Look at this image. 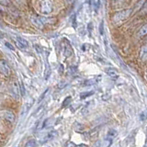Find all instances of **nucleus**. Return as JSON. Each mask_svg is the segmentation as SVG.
<instances>
[{
  "mask_svg": "<svg viewBox=\"0 0 147 147\" xmlns=\"http://www.w3.org/2000/svg\"><path fill=\"white\" fill-rule=\"evenodd\" d=\"M94 94L93 91H90V92H83V93L80 94V98L81 99H84L86 98H87V96H90Z\"/></svg>",
  "mask_w": 147,
  "mask_h": 147,
  "instance_id": "13",
  "label": "nucleus"
},
{
  "mask_svg": "<svg viewBox=\"0 0 147 147\" xmlns=\"http://www.w3.org/2000/svg\"><path fill=\"white\" fill-rule=\"evenodd\" d=\"M44 21L50 23V24H53V21L55 22V21H56V20H55V18H53H53H45Z\"/></svg>",
  "mask_w": 147,
  "mask_h": 147,
  "instance_id": "22",
  "label": "nucleus"
},
{
  "mask_svg": "<svg viewBox=\"0 0 147 147\" xmlns=\"http://www.w3.org/2000/svg\"><path fill=\"white\" fill-rule=\"evenodd\" d=\"M13 89H14V91H15V98L18 99V86L16 85V83H14L13 84Z\"/></svg>",
  "mask_w": 147,
  "mask_h": 147,
  "instance_id": "16",
  "label": "nucleus"
},
{
  "mask_svg": "<svg viewBox=\"0 0 147 147\" xmlns=\"http://www.w3.org/2000/svg\"><path fill=\"white\" fill-rule=\"evenodd\" d=\"M146 55H147V47H146V45H144L141 48V51H140V58H141V60H142L144 62H145L146 61Z\"/></svg>",
  "mask_w": 147,
  "mask_h": 147,
  "instance_id": "10",
  "label": "nucleus"
},
{
  "mask_svg": "<svg viewBox=\"0 0 147 147\" xmlns=\"http://www.w3.org/2000/svg\"><path fill=\"white\" fill-rule=\"evenodd\" d=\"M0 117H2L6 121L9 122L15 121V115H14L10 110H1L0 111Z\"/></svg>",
  "mask_w": 147,
  "mask_h": 147,
  "instance_id": "4",
  "label": "nucleus"
},
{
  "mask_svg": "<svg viewBox=\"0 0 147 147\" xmlns=\"http://www.w3.org/2000/svg\"><path fill=\"white\" fill-rule=\"evenodd\" d=\"M5 45H6L7 47V48H9L10 50H12V51L14 50V47H13V46H12L10 43H9V42H7H7H5Z\"/></svg>",
  "mask_w": 147,
  "mask_h": 147,
  "instance_id": "23",
  "label": "nucleus"
},
{
  "mask_svg": "<svg viewBox=\"0 0 147 147\" xmlns=\"http://www.w3.org/2000/svg\"><path fill=\"white\" fill-rule=\"evenodd\" d=\"M0 73L6 76H8L10 75V67H9L6 60H1L0 61Z\"/></svg>",
  "mask_w": 147,
  "mask_h": 147,
  "instance_id": "3",
  "label": "nucleus"
},
{
  "mask_svg": "<svg viewBox=\"0 0 147 147\" xmlns=\"http://www.w3.org/2000/svg\"><path fill=\"white\" fill-rule=\"evenodd\" d=\"M79 146H86V144H79Z\"/></svg>",
  "mask_w": 147,
  "mask_h": 147,
  "instance_id": "24",
  "label": "nucleus"
},
{
  "mask_svg": "<svg viewBox=\"0 0 147 147\" xmlns=\"http://www.w3.org/2000/svg\"><path fill=\"white\" fill-rule=\"evenodd\" d=\"M15 40H16V41H18V42L21 45V47H22L23 49H24V48H27L28 46H29V42H28V41H27L25 39L21 38V37H20V36H17Z\"/></svg>",
  "mask_w": 147,
  "mask_h": 147,
  "instance_id": "8",
  "label": "nucleus"
},
{
  "mask_svg": "<svg viewBox=\"0 0 147 147\" xmlns=\"http://www.w3.org/2000/svg\"><path fill=\"white\" fill-rule=\"evenodd\" d=\"M20 93H21V95L22 96H24L25 95V88H24V85L22 84V82L21 81H20Z\"/></svg>",
  "mask_w": 147,
  "mask_h": 147,
  "instance_id": "19",
  "label": "nucleus"
},
{
  "mask_svg": "<svg viewBox=\"0 0 147 147\" xmlns=\"http://www.w3.org/2000/svg\"><path fill=\"white\" fill-rule=\"evenodd\" d=\"M33 146H37V142L35 140L31 139L28 141V142L26 144V147H33Z\"/></svg>",
  "mask_w": 147,
  "mask_h": 147,
  "instance_id": "15",
  "label": "nucleus"
},
{
  "mask_svg": "<svg viewBox=\"0 0 147 147\" xmlns=\"http://www.w3.org/2000/svg\"><path fill=\"white\" fill-rule=\"evenodd\" d=\"M53 119L52 118L47 119H46V121H44V123H43V127H42V128H46V127L52 126V125H53Z\"/></svg>",
  "mask_w": 147,
  "mask_h": 147,
  "instance_id": "14",
  "label": "nucleus"
},
{
  "mask_svg": "<svg viewBox=\"0 0 147 147\" xmlns=\"http://www.w3.org/2000/svg\"><path fill=\"white\" fill-rule=\"evenodd\" d=\"M118 135V132L117 131L115 130H109L108 131V134H107V140L110 142H112V140L114 139L115 137Z\"/></svg>",
  "mask_w": 147,
  "mask_h": 147,
  "instance_id": "9",
  "label": "nucleus"
},
{
  "mask_svg": "<svg viewBox=\"0 0 147 147\" xmlns=\"http://www.w3.org/2000/svg\"><path fill=\"white\" fill-rule=\"evenodd\" d=\"M63 54L65 57H70L73 54V49L71 47L70 43L68 42L66 40H64V44H63Z\"/></svg>",
  "mask_w": 147,
  "mask_h": 147,
  "instance_id": "6",
  "label": "nucleus"
},
{
  "mask_svg": "<svg viewBox=\"0 0 147 147\" xmlns=\"http://www.w3.org/2000/svg\"><path fill=\"white\" fill-rule=\"evenodd\" d=\"M10 3V0H0V4L4 5V6H7Z\"/></svg>",
  "mask_w": 147,
  "mask_h": 147,
  "instance_id": "21",
  "label": "nucleus"
},
{
  "mask_svg": "<svg viewBox=\"0 0 147 147\" xmlns=\"http://www.w3.org/2000/svg\"><path fill=\"white\" fill-rule=\"evenodd\" d=\"M48 92H49V88H47V89H46V90H45V91L43 92V93L40 95V98H39V102H40V101H41V100H42V99H43V98H45V96L47 95V93H48Z\"/></svg>",
  "mask_w": 147,
  "mask_h": 147,
  "instance_id": "18",
  "label": "nucleus"
},
{
  "mask_svg": "<svg viewBox=\"0 0 147 147\" xmlns=\"http://www.w3.org/2000/svg\"><path fill=\"white\" fill-rule=\"evenodd\" d=\"M0 140H1V138H0Z\"/></svg>",
  "mask_w": 147,
  "mask_h": 147,
  "instance_id": "25",
  "label": "nucleus"
},
{
  "mask_svg": "<svg viewBox=\"0 0 147 147\" xmlns=\"http://www.w3.org/2000/svg\"><path fill=\"white\" fill-rule=\"evenodd\" d=\"M131 9H130V8L124 9V10L119 11V12H117L116 14H115V15L113 16L112 20L116 25L121 24L122 22L125 21L127 18L131 16Z\"/></svg>",
  "mask_w": 147,
  "mask_h": 147,
  "instance_id": "1",
  "label": "nucleus"
},
{
  "mask_svg": "<svg viewBox=\"0 0 147 147\" xmlns=\"http://www.w3.org/2000/svg\"><path fill=\"white\" fill-rule=\"evenodd\" d=\"M99 33L100 35H104V22L101 21L100 24H99Z\"/></svg>",
  "mask_w": 147,
  "mask_h": 147,
  "instance_id": "17",
  "label": "nucleus"
},
{
  "mask_svg": "<svg viewBox=\"0 0 147 147\" xmlns=\"http://www.w3.org/2000/svg\"><path fill=\"white\" fill-rule=\"evenodd\" d=\"M70 101H71V96H68V98H65V100L63 102V107H65V106H67L68 103H70Z\"/></svg>",
  "mask_w": 147,
  "mask_h": 147,
  "instance_id": "20",
  "label": "nucleus"
},
{
  "mask_svg": "<svg viewBox=\"0 0 147 147\" xmlns=\"http://www.w3.org/2000/svg\"><path fill=\"white\" fill-rule=\"evenodd\" d=\"M146 34H147V26L146 25H144L139 30V31H138V36L142 38V37L146 36Z\"/></svg>",
  "mask_w": 147,
  "mask_h": 147,
  "instance_id": "11",
  "label": "nucleus"
},
{
  "mask_svg": "<svg viewBox=\"0 0 147 147\" xmlns=\"http://www.w3.org/2000/svg\"><path fill=\"white\" fill-rule=\"evenodd\" d=\"M57 131H49L48 133H46V135H44L42 138H41V141L40 142L41 144H43V142H49V141H52L53 140L55 137L57 136Z\"/></svg>",
  "mask_w": 147,
  "mask_h": 147,
  "instance_id": "5",
  "label": "nucleus"
},
{
  "mask_svg": "<svg viewBox=\"0 0 147 147\" xmlns=\"http://www.w3.org/2000/svg\"><path fill=\"white\" fill-rule=\"evenodd\" d=\"M40 10L43 14H50L53 11V4L51 0H42L40 2Z\"/></svg>",
  "mask_w": 147,
  "mask_h": 147,
  "instance_id": "2",
  "label": "nucleus"
},
{
  "mask_svg": "<svg viewBox=\"0 0 147 147\" xmlns=\"http://www.w3.org/2000/svg\"><path fill=\"white\" fill-rule=\"evenodd\" d=\"M30 20L32 22V24H33L35 27L38 28V29H40V30H42L43 29V23H42V21L40 20V18H38L37 17L32 16L30 18Z\"/></svg>",
  "mask_w": 147,
  "mask_h": 147,
  "instance_id": "7",
  "label": "nucleus"
},
{
  "mask_svg": "<svg viewBox=\"0 0 147 147\" xmlns=\"http://www.w3.org/2000/svg\"><path fill=\"white\" fill-rule=\"evenodd\" d=\"M106 73H107V75H109V76H111V77H117L118 76V72L113 68L107 69V70H106Z\"/></svg>",
  "mask_w": 147,
  "mask_h": 147,
  "instance_id": "12",
  "label": "nucleus"
}]
</instances>
